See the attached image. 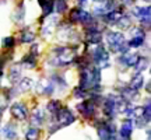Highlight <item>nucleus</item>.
<instances>
[{
	"label": "nucleus",
	"mask_w": 151,
	"mask_h": 140,
	"mask_svg": "<svg viewBox=\"0 0 151 140\" xmlns=\"http://www.w3.org/2000/svg\"><path fill=\"white\" fill-rule=\"evenodd\" d=\"M77 51H78V45H73V46H56L52 49V55L48 58V65L52 69H58V67H66L74 63L76 58H77Z\"/></svg>",
	"instance_id": "nucleus-1"
},
{
	"label": "nucleus",
	"mask_w": 151,
	"mask_h": 140,
	"mask_svg": "<svg viewBox=\"0 0 151 140\" xmlns=\"http://www.w3.org/2000/svg\"><path fill=\"white\" fill-rule=\"evenodd\" d=\"M102 83V70H99L94 65L78 69V87L90 91L95 87H99Z\"/></svg>",
	"instance_id": "nucleus-2"
},
{
	"label": "nucleus",
	"mask_w": 151,
	"mask_h": 140,
	"mask_svg": "<svg viewBox=\"0 0 151 140\" xmlns=\"http://www.w3.org/2000/svg\"><path fill=\"white\" fill-rule=\"evenodd\" d=\"M105 42L108 49V52L111 53H119V55H124L130 52V48L127 45V39L124 38V35L119 31H108L105 34Z\"/></svg>",
	"instance_id": "nucleus-3"
},
{
	"label": "nucleus",
	"mask_w": 151,
	"mask_h": 140,
	"mask_svg": "<svg viewBox=\"0 0 151 140\" xmlns=\"http://www.w3.org/2000/svg\"><path fill=\"white\" fill-rule=\"evenodd\" d=\"M88 58L91 60V65H94L99 70H105L111 67V53L102 43L95 45L88 52Z\"/></svg>",
	"instance_id": "nucleus-4"
},
{
	"label": "nucleus",
	"mask_w": 151,
	"mask_h": 140,
	"mask_svg": "<svg viewBox=\"0 0 151 140\" xmlns=\"http://www.w3.org/2000/svg\"><path fill=\"white\" fill-rule=\"evenodd\" d=\"M98 105L95 101H92L90 98H86L76 105V111L78 112L81 118L87 119V121H94L97 118V111H98Z\"/></svg>",
	"instance_id": "nucleus-5"
},
{
	"label": "nucleus",
	"mask_w": 151,
	"mask_h": 140,
	"mask_svg": "<svg viewBox=\"0 0 151 140\" xmlns=\"http://www.w3.org/2000/svg\"><path fill=\"white\" fill-rule=\"evenodd\" d=\"M53 119L58 122V125H59L60 128H67V126L73 125L76 121H77V115H76L69 107H65V105H63L62 109L58 112V115H56Z\"/></svg>",
	"instance_id": "nucleus-6"
},
{
	"label": "nucleus",
	"mask_w": 151,
	"mask_h": 140,
	"mask_svg": "<svg viewBox=\"0 0 151 140\" xmlns=\"http://www.w3.org/2000/svg\"><path fill=\"white\" fill-rule=\"evenodd\" d=\"M35 91L39 94V95H53L56 92V86L52 81V79L46 76V77H41L39 80L35 83Z\"/></svg>",
	"instance_id": "nucleus-7"
},
{
	"label": "nucleus",
	"mask_w": 151,
	"mask_h": 140,
	"mask_svg": "<svg viewBox=\"0 0 151 140\" xmlns=\"http://www.w3.org/2000/svg\"><path fill=\"white\" fill-rule=\"evenodd\" d=\"M146 43V31L141 27H134L130 31V39L127 41L130 49H140Z\"/></svg>",
	"instance_id": "nucleus-8"
},
{
	"label": "nucleus",
	"mask_w": 151,
	"mask_h": 140,
	"mask_svg": "<svg viewBox=\"0 0 151 140\" xmlns=\"http://www.w3.org/2000/svg\"><path fill=\"white\" fill-rule=\"evenodd\" d=\"M10 115L13 119H16L18 122H24L27 121L29 116V109L22 101H16L10 105Z\"/></svg>",
	"instance_id": "nucleus-9"
},
{
	"label": "nucleus",
	"mask_w": 151,
	"mask_h": 140,
	"mask_svg": "<svg viewBox=\"0 0 151 140\" xmlns=\"http://www.w3.org/2000/svg\"><path fill=\"white\" fill-rule=\"evenodd\" d=\"M28 119H29V126L41 128L42 125L46 123V121H48V113L45 111V108L38 105V107H35L32 111H31Z\"/></svg>",
	"instance_id": "nucleus-10"
},
{
	"label": "nucleus",
	"mask_w": 151,
	"mask_h": 140,
	"mask_svg": "<svg viewBox=\"0 0 151 140\" xmlns=\"http://www.w3.org/2000/svg\"><path fill=\"white\" fill-rule=\"evenodd\" d=\"M116 94H119V97H122L127 104H134L136 100L140 97V92L133 90L129 84H119Z\"/></svg>",
	"instance_id": "nucleus-11"
},
{
	"label": "nucleus",
	"mask_w": 151,
	"mask_h": 140,
	"mask_svg": "<svg viewBox=\"0 0 151 140\" xmlns=\"http://www.w3.org/2000/svg\"><path fill=\"white\" fill-rule=\"evenodd\" d=\"M140 58H141V55L137 53V52H127V53H124V55H119L116 62L123 69H133L137 65V62L140 60Z\"/></svg>",
	"instance_id": "nucleus-12"
},
{
	"label": "nucleus",
	"mask_w": 151,
	"mask_h": 140,
	"mask_svg": "<svg viewBox=\"0 0 151 140\" xmlns=\"http://www.w3.org/2000/svg\"><path fill=\"white\" fill-rule=\"evenodd\" d=\"M134 122L132 119L124 118L122 122H120V126L118 128V132H116V136L122 140H132V135L134 132Z\"/></svg>",
	"instance_id": "nucleus-13"
},
{
	"label": "nucleus",
	"mask_w": 151,
	"mask_h": 140,
	"mask_svg": "<svg viewBox=\"0 0 151 140\" xmlns=\"http://www.w3.org/2000/svg\"><path fill=\"white\" fill-rule=\"evenodd\" d=\"M0 137L3 140H18V126L16 122H7L0 128Z\"/></svg>",
	"instance_id": "nucleus-14"
},
{
	"label": "nucleus",
	"mask_w": 151,
	"mask_h": 140,
	"mask_svg": "<svg viewBox=\"0 0 151 140\" xmlns=\"http://www.w3.org/2000/svg\"><path fill=\"white\" fill-rule=\"evenodd\" d=\"M22 77V67L20 63H14L9 69V73H7V80L10 83V86H17L18 81L21 80Z\"/></svg>",
	"instance_id": "nucleus-15"
},
{
	"label": "nucleus",
	"mask_w": 151,
	"mask_h": 140,
	"mask_svg": "<svg viewBox=\"0 0 151 140\" xmlns=\"http://www.w3.org/2000/svg\"><path fill=\"white\" fill-rule=\"evenodd\" d=\"M133 90H136V91L140 92L143 88H144V86H146V79H144V74H141V73H134V74L132 76V79H130V81L127 83Z\"/></svg>",
	"instance_id": "nucleus-16"
},
{
	"label": "nucleus",
	"mask_w": 151,
	"mask_h": 140,
	"mask_svg": "<svg viewBox=\"0 0 151 140\" xmlns=\"http://www.w3.org/2000/svg\"><path fill=\"white\" fill-rule=\"evenodd\" d=\"M62 107H63V104L60 102L59 100H49L48 104H46L45 111H46V113L50 116V119H53L55 116L58 115V112L62 109Z\"/></svg>",
	"instance_id": "nucleus-17"
},
{
	"label": "nucleus",
	"mask_w": 151,
	"mask_h": 140,
	"mask_svg": "<svg viewBox=\"0 0 151 140\" xmlns=\"http://www.w3.org/2000/svg\"><path fill=\"white\" fill-rule=\"evenodd\" d=\"M34 86H35V83H34V80L31 79V77H22L21 80L18 81V84H17V90H18V92L20 94H25V92L31 91L34 88Z\"/></svg>",
	"instance_id": "nucleus-18"
},
{
	"label": "nucleus",
	"mask_w": 151,
	"mask_h": 140,
	"mask_svg": "<svg viewBox=\"0 0 151 140\" xmlns=\"http://www.w3.org/2000/svg\"><path fill=\"white\" fill-rule=\"evenodd\" d=\"M20 65H21L22 69H28V70L35 69V67H37V65H38L37 56H34V55H31V53L25 55V56L20 60Z\"/></svg>",
	"instance_id": "nucleus-19"
},
{
	"label": "nucleus",
	"mask_w": 151,
	"mask_h": 140,
	"mask_svg": "<svg viewBox=\"0 0 151 140\" xmlns=\"http://www.w3.org/2000/svg\"><path fill=\"white\" fill-rule=\"evenodd\" d=\"M39 6L42 7L43 18H46V17H49L52 13H53L55 0H39Z\"/></svg>",
	"instance_id": "nucleus-20"
},
{
	"label": "nucleus",
	"mask_w": 151,
	"mask_h": 140,
	"mask_svg": "<svg viewBox=\"0 0 151 140\" xmlns=\"http://www.w3.org/2000/svg\"><path fill=\"white\" fill-rule=\"evenodd\" d=\"M41 133H42L41 128L29 126V128H28V129L25 130L24 139H25V140H39V139H41Z\"/></svg>",
	"instance_id": "nucleus-21"
},
{
	"label": "nucleus",
	"mask_w": 151,
	"mask_h": 140,
	"mask_svg": "<svg viewBox=\"0 0 151 140\" xmlns=\"http://www.w3.org/2000/svg\"><path fill=\"white\" fill-rule=\"evenodd\" d=\"M34 41H35V34L31 30L25 28L20 32V42L21 43H32Z\"/></svg>",
	"instance_id": "nucleus-22"
},
{
	"label": "nucleus",
	"mask_w": 151,
	"mask_h": 140,
	"mask_svg": "<svg viewBox=\"0 0 151 140\" xmlns=\"http://www.w3.org/2000/svg\"><path fill=\"white\" fill-rule=\"evenodd\" d=\"M148 65H150V60H148V58L147 56H141L140 60L137 62V65L133 67V70H134V73H144L147 69H148Z\"/></svg>",
	"instance_id": "nucleus-23"
},
{
	"label": "nucleus",
	"mask_w": 151,
	"mask_h": 140,
	"mask_svg": "<svg viewBox=\"0 0 151 140\" xmlns=\"http://www.w3.org/2000/svg\"><path fill=\"white\" fill-rule=\"evenodd\" d=\"M115 27H118L119 30H129L132 27V18L129 16H126V14H122V17L116 21Z\"/></svg>",
	"instance_id": "nucleus-24"
},
{
	"label": "nucleus",
	"mask_w": 151,
	"mask_h": 140,
	"mask_svg": "<svg viewBox=\"0 0 151 140\" xmlns=\"http://www.w3.org/2000/svg\"><path fill=\"white\" fill-rule=\"evenodd\" d=\"M133 16L137 17L139 20L144 18V17H150V6H146V7H134L133 9Z\"/></svg>",
	"instance_id": "nucleus-25"
},
{
	"label": "nucleus",
	"mask_w": 151,
	"mask_h": 140,
	"mask_svg": "<svg viewBox=\"0 0 151 140\" xmlns=\"http://www.w3.org/2000/svg\"><path fill=\"white\" fill-rule=\"evenodd\" d=\"M1 45H3V49L4 51H9V52H13V49L16 48V38L14 37H6L3 38L1 41Z\"/></svg>",
	"instance_id": "nucleus-26"
},
{
	"label": "nucleus",
	"mask_w": 151,
	"mask_h": 140,
	"mask_svg": "<svg viewBox=\"0 0 151 140\" xmlns=\"http://www.w3.org/2000/svg\"><path fill=\"white\" fill-rule=\"evenodd\" d=\"M53 10L56 11L58 14H63V13L67 10V3H66V0H55Z\"/></svg>",
	"instance_id": "nucleus-27"
},
{
	"label": "nucleus",
	"mask_w": 151,
	"mask_h": 140,
	"mask_svg": "<svg viewBox=\"0 0 151 140\" xmlns=\"http://www.w3.org/2000/svg\"><path fill=\"white\" fill-rule=\"evenodd\" d=\"M87 95H88V94H87V91L86 90H83V88H81V87H74V88H73V97L76 98V100H80V101H83V100H86L87 98Z\"/></svg>",
	"instance_id": "nucleus-28"
},
{
	"label": "nucleus",
	"mask_w": 151,
	"mask_h": 140,
	"mask_svg": "<svg viewBox=\"0 0 151 140\" xmlns=\"http://www.w3.org/2000/svg\"><path fill=\"white\" fill-rule=\"evenodd\" d=\"M24 16H25V11H24V7L21 6V9H18V10H17L14 18H16L17 22H22L24 21Z\"/></svg>",
	"instance_id": "nucleus-29"
},
{
	"label": "nucleus",
	"mask_w": 151,
	"mask_h": 140,
	"mask_svg": "<svg viewBox=\"0 0 151 140\" xmlns=\"http://www.w3.org/2000/svg\"><path fill=\"white\" fill-rule=\"evenodd\" d=\"M41 46H39V45H38V43H34L32 46H31V49H29V53L31 55H34V56H39V53H41Z\"/></svg>",
	"instance_id": "nucleus-30"
},
{
	"label": "nucleus",
	"mask_w": 151,
	"mask_h": 140,
	"mask_svg": "<svg viewBox=\"0 0 151 140\" xmlns=\"http://www.w3.org/2000/svg\"><path fill=\"white\" fill-rule=\"evenodd\" d=\"M4 105H7V102H6L4 100H3V97L0 95V107H4Z\"/></svg>",
	"instance_id": "nucleus-31"
},
{
	"label": "nucleus",
	"mask_w": 151,
	"mask_h": 140,
	"mask_svg": "<svg viewBox=\"0 0 151 140\" xmlns=\"http://www.w3.org/2000/svg\"><path fill=\"white\" fill-rule=\"evenodd\" d=\"M146 91H147V92H150V83H147V86H146Z\"/></svg>",
	"instance_id": "nucleus-32"
},
{
	"label": "nucleus",
	"mask_w": 151,
	"mask_h": 140,
	"mask_svg": "<svg viewBox=\"0 0 151 140\" xmlns=\"http://www.w3.org/2000/svg\"><path fill=\"white\" fill-rule=\"evenodd\" d=\"M0 121H1V119H0Z\"/></svg>",
	"instance_id": "nucleus-33"
}]
</instances>
